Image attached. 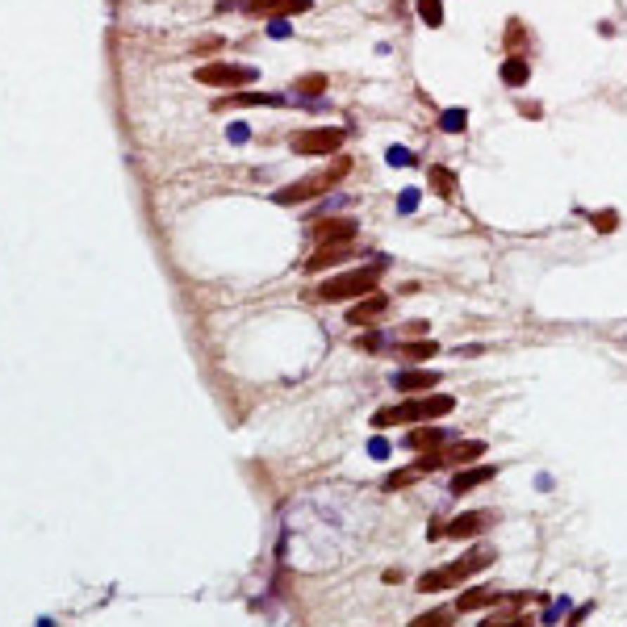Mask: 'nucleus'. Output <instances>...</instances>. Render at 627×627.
Listing matches in <instances>:
<instances>
[{
    "mask_svg": "<svg viewBox=\"0 0 627 627\" xmlns=\"http://www.w3.org/2000/svg\"><path fill=\"white\" fill-rule=\"evenodd\" d=\"M456 401L448 397V393H422V397H410V401H401V406H381L377 414H373V427L377 431H385V427H397V422H435L439 414H448Z\"/></svg>",
    "mask_w": 627,
    "mask_h": 627,
    "instance_id": "1",
    "label": "nucleus"
},
{
    "mask_svg": "<svg viewBox=\"0 0 627 627\" xmlns=\"http://www.w3.org/2000/svg\"><path fill=\"white\" fill-rule=\"evenodd\" d=\"M381 272H385V259H373V264H364V268H351V272L326 280V285L318 289V297H322V302H360V297L377 293Z\"/></svg>",
    "mask_w": 627,
    "mask_h": 627,
    "instance_id": "2",
    "label": "nucleus"
},
{
    "mask_svg": "<svg viewBox=\"0 0 627 627\" xmlns=\"http://www.w3.org/2000/svg\"><path fill=\"white\" fill-rule=\"evenodd\" d=\"M489 560H493V552H489V548H477V552H469V556H460V560H448V564H439V569H427V573L418 577V590H422V594L452 590V586L469 581L472 573H481Z\"/></svg>",
    "mask_w": 627,
    "mask_h": 627,
    "instance_id": "3",
    "label": "nucleus"
},
{
    "mask_svg": "<svg viewBox=\"0 0 627 627\" xmlns=\"http://www.w3.org/2000/svg\"><path fill=\"white\" fill-rule=\"evenodd\" d=\"M347 172H351V159L339 155L326 172H314V176H306L302 184H285V188H276V197H272V201H276V205H302V201H314V197H322L326 188H335Z\"/></svg>",
    "mask_w": 627,
    "mask_h": 627,
    "instance_id": "4",
    "label": "nucleus"
},
{
    "mask_svg": "<svg viewBox=\"0 0 627 627\" xmlns=\"http://www.w3.org/2000/svg\"><path fill=\"white\" fill-rule=\"evenodd\" d=\"M343 143H347V134L339 126H314V130H297L289 138V147L297 155H339Z\"/></svg>",
    "mask_w": 627,
    "mask_h": 627,
    "instance_id": "5",
    "label": "nucleus"
},
{
    "mask_svg": "<svg viewBox=\"0 0 627 627\" xmlns=\"http://www.w3.org/2000/svg\"><path fill=\"white\" fill-rule=\"evenodd\" d=\"M197 79L209 84V88H226V92H235V88L255 84L259 72L247 67V63H205V67H197Z\"/></svg>",
    "mask_w": 627,
    "mask_h": 627,
    "instance_id": "6",
    "label": "nucleus"
},
{
    "mask_svg": "<svg viewBox=\"0 0 627 627\" xmlns=\"http://www.w3.org/2000/svg\"><path fill=\"white\" fill-rule=\"evenodd\" d=\"M360 222L356 218H318L314 222V243L318 247H335V243H356Z\"/></svg>",
    "mask_w": 627,
    "mask_h": 627,
    "instance_id": "7",
    "label": "nucleus"
},
{
    "mask_svg": "<svg viewBox=\"0 0 627 627\" xmlns=\"http://www.w3.org/2000/svg\"><path fill=\"white\" fill-rule=\"evenodd\" d=\"M444 377L439 373H431V368H418V364H410V368H401V373H393V385L406 393V397H422V393H431L439 385Z\"/></svg>",
    "mask_w": 627,
    "mask_h": 627,
    "instance_id": "8",
    "label": "nucleus"
},
{
    "mask_svg": "<svg viewBox=\"0 0 627 627\" xmlns=\"http://www.w3.org/2000/svg\"><path fill=\"white\" fill-rule=\"evenodd\" d=\"M385 310H389V297H385V293L377 289V293H368V297L351 302V310H347V322H351V326H377Z\"/></svg>",
    "mask_w": 627,
    "mask_h": 627,
    "instance_id": "9",
    "label": "nucleus"
},
{
    "mask_svg": "<svg viewBox=\"0 0 627 627\" xmlns=\"http://www.w3.org/2000/svg\"><path fill=\"white\" fill-rule=\"evenodd\" d=\"M489 523H493V515H489V510H472V515H456L444 531H448L452 540H472V536H481Z\"/></svg>",
    "mask_w": 627,
    "mask_h": 627,
    "instance_id": "10",
    "label": "nucleus"
},
{
    "mask_svg": "<svg viewBox=\"0 0 627 627\" xmlns=\"http://www.w3.org/2000/svg\"><path fill=\"white\" fill-rule=\"evenodd\" d=\"M493 477H498V465H465V469H456V477H452V493H469V489L493 481Z\"/></svg>",
    "mask_w": 627,
    "mask_h": 627,
    "instance_id": "11",
    "label": "nucleus"
},
{
    "mask_svg": "<svg viewBox=\"0 0 627 627\" xmlns=\"http://www.w3.org/2000/svg\"><path fill=\"white\" fill-rule=\"evenodd\" d=\"M356 251H360L356 243H335V247H318V251H314V255H310V264H306V268H310V272H322V268H335V264H343V259H351Z\"/></svg>",
    "mask_w": 627,
    "mask_h": 627,
    "instance_id": "12",
    "label": "nucleus"
},
{
    "mask_svg": "<svg viewBox=\"0 0 627 627\" xmlns=\"http://www.w3.org/2000/svg\"><path fill=\"white\" fill-rule=\"evenodd\" d=\"M448 444V431H439V427H431V422H418L410 435H406V448L410 452H427V448H444Z\"/></svg>",
    "mask_w": 627,
    "mask_h": 627,
    "instance_id": "13",
    "label": "nucleus"
},
{
    "mask_svg": "<svg viewBox=\"0 0 627 627\" xmlns=\"http://www.w3.org/2000/svg\"><path fill=\"white\" fill-rule=\"evenodd\" d=\"M247 105H285V96H276V92H231L218 101V113L222 109H247Z\"/></svg>",
    "mask_w": 627,
    "mask_h": 627,
    "instance_id": "14",
    "label": "nucleus"
},
{
    "mask_svg": "<svg viewBox=\"0 0 627 627\" xmlns=\"http://www.w3.org/2000/svg\"><path fill=\"white\" fill-rule=\"evenodd\" d=\"M481 456H485V444H481V439H460L456 448H448V452H444V465L465 469V465H477Z\"/></svg>",
    "mask_w": 627,
    "mask_h": 627,
    "instance_id": "15",
    "label": "nucleus"
},
{
    "mask_svg": "<svg viewBox=\"0 0 627 627\" xmlns=\"http://www.w3.org/2000/svg\"><path fill=\"white\" fill-rule=\"evenodd\" d=\"M489 602H498V594H493L489 586H472V590H465V594L456 598V615H472V611H481V607H489Z\"/></svg>",
    "mask_w": 627,
    "mask_h": 627,
    "instance_id": "16",
    "label": "nucleus"
},
{
    "mask_svg": "<svg viewBox=\"0 0 627 627\" xmlns=\"http://www.w3.org/2000/svg\"><path fill=\"white\" fill-rule=\"evenodd\" d=\"M251 13H268V17H293V13H310V0H255Z\"/></svg>",
    "mask_w": 627,
    "mask_h": 627,
    "instance_id": "17",
    "label": "nucleus"
},
{
    "mask_svg": "<svg viewBox=\"0 0 627 627\" xmlns=\"http://www.w3.org/2000/svg\"><path fill=\"white\" fill-rule=\"evenodd\" d=\"M397 351H401L406 364H427L431 356H439V343H435V339H410V343H401Z\"/></svg>",
    "mask_w": 627,
    "mask_h": 627,
    "instance_id": "18",
    "label": "nucleus"
},
{
    "mask_svg": "<svg viewBox=\"0 0 627 627\" xmlns=\"http://www.w3.org/2000/svg\"><path fill=\"white\" fill-rule=\"evenodd\" d=\"M527 79H531V63H527L523 55H510V59L502 63V84H506V88H523Z\"/></svg>",
    "mask_w": 627,
    "mask_h": 627,
    "instance_id": "19",
    "label": "nucleus"
},
{
    "mask_svg": "<svg viewBox=\"0 0 627 627\" xmlns=\"http://www.w3.org/2000/svg\"><path fill=\"white\" fill-rule=\"evenodd\" d=\"M427 180H431V188H435L439 197H448V201L456 197V172H452V167H444V163H435V167L427 172Z\"/></svg>",
    "mask_w": 627,
    "mask_h": 627,
    "instance_id": "20",
    "label": "nucleus"
},
{
    "mask_svg": "<svg viewBox=\"0 0 627 627\" xmlns=\"http://www.w3.org/2000/svg\"><path fill=\"white\" fill-rule=\"evenodd\" d=\"M414 8H418V21L422 25H431V30L444 25V0H414Z\"/></svg>",
    "mask_w": 627,
    "mask_h": 627,
    "instance_id": "21",
    "label": "nucleus"
},
{
    "mask_svg": "<svg viewBox=\"0 0 627 627\" xmlns=\"http://www.w3.org/2000/svg\"><path fill=\"white\" fill-rule=\"evenodd\" d=\"M452 623H456V607H435V611H427L414 627H452Z\"/></svg>",
    "mask_w": 627,
    "mask_h": 627,
    "instance_id": "22",
    "label": "nucleus"
},
{
    "mask_svg": "<svg viewBox=\"0 0 627 627\" xmlns=\"http://www.w3.org/2000/svg\"><path fill=\"white\" fill-rule=\"evenodd\" d=\"M465 126H469V113L465 109H444V117H439V130L444 134H465Z\"/></svg>",
    "mask_w": 627,
    "mask_h": 627,
    "instance_id": "23",
    "label": "nucleus"
},
{
    "mask_svg": "<svg viewBox=\"0 0 627 627\" xmlns=\"http://www.w3.org/2000/svg\"><path fill=\"white\" fill-rule=\"evenodd\" d=\"M418 477H422V472L414 469V465H410V469H393L389 477H385V481H381V485H385V489H406V485H414V481H418Z\"/></svg>",
    "mask_w": 627,
    "mask_h": 627,
    "instance_id": "24",
    "label": "nucleus"
},
{
    "mask_svg": "<svg viewBox=\"0 0 627 627\" xmlns=\"http://www.w3.org/2000/svg\"><path fill=\"white\" fill-rule=\"evenodd\" d=\"M293 92H297V96H318V92H326V76L310 72V76H302L293 84Z\"/></svg>",
    "mask_w": 627,
    "mask_h": 627,
    "instance_id": "25",
    "label": "nucleus"
},
{
    "mask_svg": "<svg viewBox=\"0 0 627 627\" xmlns=\"http://www.w3.org/2000/svg\"><path fill=\"white\" fill-rule=\"evenodd\" d=\"M590 222H594V231H598V235H611V231L619 226L615 209H598V214H590Z\"/></svg>",
    "mask_w": 627,
    "mask_h": 627,
    "instance_id": "26",
    "label": "nucleus"
},
{
    "mask_svg": "<svg viewBox=\"0 0 627 627\" xmlns=\"http://www.w3.org/2000/svg\"><path fill=\"white\" fill-rule=\"evenodd\" d=\"M506 46H510V51H515V55H519V51H523V21H515V17H510V21H506Z\"/></svg>",
    "mask_w": 627,
    "mask_h": 627,
    "instance_id": "27",
    "label": "nucleus"
},
{
    "mask_svg": "<svg viewBox=\"0 0 627 627\" xmlns=\"http://www.w3.org/2000/svg\"><path fill=\"white\" fill-rule=\"evenodd\" d=\"M356 347H360V351H385V335H381V330H364Z\"/></svg>",
    "mask_w": 627,
    "mask_h": 627,
    "instance_id": "28",
    "label": "nucleus"
},
{
    "mask_svg": "<svg viewBox=\"0 0 627 627\" xmlns=\"http://www.w3.org/2000/svg\"><path fill=\"white\" fill-rule=\"evenodd\" d=\"M418 201H422V193H418V188H406V193L397 197V214H414Z\"/></svg>",
    "mask_w": 627,
    "mask_h": 627,
    "instance_id": "29",
    "label": "nucleus"
},
{
    "mask_svg": "<svg viewBox=\"0 0 627 627\" xmlns=\"http://www.w3.org/2000/svg\"><path fill=\"white\" fill-rule=\"evenodd\" d=\"M389 439H381V435H377V439H368V456H373V460H389Z\"/></svg>",
    "mask_w": 627,
    "mask_h": 627,
    "instance_id": "30",
    "label": "nucleus"
},
{
    "mask_svg": "<svg viewBox=\"0 0 627 627\" xmlns=\"http://www.w3.org/2000/svg\"><path fill=\"white\" fill-rule=\"evenodd\" d=\"M389 167H410V163H414V155H410V151H406V147H389Z\"/></svg>",
    "mask_w": 627,
    "mask_h": 627,
    "instance_id": "31",
    "label": "nucleus"
},
{
    "mask_svg": "<svg viewBox=\"0 0 627 627\" xmlns=\"http://www.w3.org/2000/svg\"><path fill=\"white\" fill-rule=\"evenodd\" d=\"M481 627H531V623L527 619H498L493 615V619H481Z\"/></svg>",
    "mask_w": 627,
    "mask_h": 627,
    "instance_id": "32",
    "label": "nucleus"
},
{
    "mask_svg": "<svg viewBox=\"0 0 627 627\" xmlns=\"http://www.w3.org/2000/svg\"><path fill=\"white\" fill-rule=\"evenodd\" d=\"M226 134H231V143H247V138H251V130H247L243 122H235V126H231Z\"/></svg>",
    "mask_w": 627,
    "mask_h": 627,
    "instance_id": "33",
    "label": "nucleus"
},
{
    "mask_svg": "<svg viewBox=\"0 0 627 627\" xmlns=\"http://www.w3.org/2000/svg\"><path fill=\"white\" fill-rule=\"evenodd\" d=\"M268 34H272V38H289V21H272Z\"/></svg>",
    "mask_w": 627,
    "mask_h": 627,
    "instance_id": "34",
    "label": "nucleus"
},
{
    "mask_svg": "<svg viewBox=\"0 0 627 627\" xmlns=\"http://www.w3.org/2000/svg\"><path fill=\"white\" fill-rule=\"evenodd\" d=\"M519 113H523V117H531V122H536V117H544V113H540V105H536V101H531V105H527V101H523V105H519Z\"/></svg>",
    "mask_w": 627,
    "mask_h": 627,
    "instance_id": "35",
    "label": "nucleus"
},
{
    "mask_svg": "<svg viewBox=\"0 0 627 627\" xmlns=\"http://www.w3.org/2000/svg\"><path fill=\"white\" fill-rule=\"evenodd\" d=\"M586 615H594V607H581L577 615H569V627H577V623H581V619H586Z\"/></svg>",
    "mask_w": 627,
    "mask_h": 627,
    "instance_id": "36",
    "label": "nucleus"
}]
</instances>
